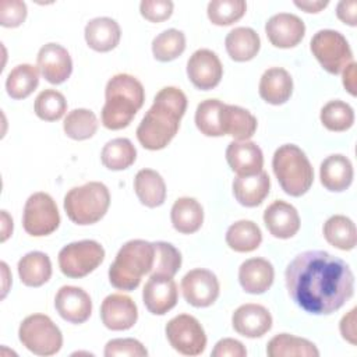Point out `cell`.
<instances>
[{
  "label": "cell",
  "mask_w": 357,
  "mask_h": 357,
  "mask_svg": "<svg viewBox=\"0 0 357 357\" xmlns=\"http://www.w3.org/2000/svg\"><path fill=\"white\" fill-rule=\"evenodd\" d=\"M291 300L315 315L332 314L354 293V275L340 258L319 250L294 257L284 272Z\"/></svg>",
  "instance_id": "obj_1"
},
{
  "label": "cell",
  "mask_w": 357,
  "mask_h": 357,
  "mask_svg": "<svg viewBox=\"0 0 357 357\" xmlns=\"http://www.w3.org/2000/svg\"><path fill=\"white\" fill-rule=\"evenodd\" d=\"M187 109V96L176 86L162 88L146 114L137 127V139L149 151L169 145L178 131L180 120Z\"/></svg>",
  "instance_id": "obj_2"
},
{
  "label": "cell",
  "mask_w": 357,
  "mask_h": 357,
  "mask_svg": "<svg viewBox=\"0 0 357 357\" xmlns=\"http://www.w3.org/2000/svg\"><path fill=\"white\" fill-rule=\"evenodd\" d=\"M144 100V86L135 77L123 73L113 75L105 89V105L100 114L102 124L109 130L127 127L142 107Z\"/></svg>",
  "instance_id": "obj_3"
},
{
  "label": "cell",
  "mask_w": 357,
  "mask_h": 357,
  "mask_svg": "<svg viewBox=\"0 0 357 357\" xmlns=\"http://www.w3.org/2000/svg\"><path fill=\"white\" fill-rule=\"evenodd\" d=\"M153 243L130 240L119 250L109 268V282L113 287L124 291L137 289L141 278L151 273L153 266Z\"/></svg>",
  "instance_id": "obj_4"
},
{
  "label": "cell",
  "mask_w": 357,
  "mask_h": 357,
  "mask_svg": "<svg viewBox=\"0 0 357 357\" xmlns=\"http://www.w3.org/2000/svg\"><path fill=\"white\" fill-rule=\"evenodd\" d=\"M272 169L282 190L291 197L304 195L312 185V166L304 151L294 144H284L275 151Z\"/></svg>",
  "instance_id": "obj_5"
},
{
  "label": "cell",
  "mask_w": 357,
  "mask_h": 357,
  "mask_svg": "<svg viewBox=\"0 0 357 357\" xmlns=\"http://www.w3.org/2000/svg\"><path fill=\"white\" fill-rule=\"evenodd\" d=\"M110 192L103 183L89 181L71 188L64 197V211L75 225H93L107 212Z\"/></svg>",
  "instance_id": "obj_6"
},
{
  "label": "cell",
  "mask_w": 357,
  "mask_h": 357,
  "mask_svg": "<svg viewBox=\"0 0 357 357\" xmlns=\"http://www.w3.org/2000/svg\"><path fill=\"white\" fill-rule=\"evenodd\" d=\"M18 339L36 356H53L63 346L61 331L45 314L28 315L18 328Z\"/></svg>",
  "instance_id": "obj_7"
},
{
  "label": "cell",
  "mask_w": 357,
  "mask_h": 357,
  "mask_svg": "<svg viewBox=\"0 0 357 357\" xmlns=\"http://www.w3.org/2000/svg\"><path fill=\"white\" fill-rule=\"evenodd\" d=\"M105 259L103 247L95 240H81L64 245L59 252V266L63 275L79 279L93 272Z\"/></svg>",
  "instance_id": "obj_8"
},
{
  "label": "cell",
  "mask_w": 357,
  "mask_h": 357,
  "mask_svg": "<svg viewBox=\"0 0 357 357\" xmlns=\"http://www.w3.org/2000/svg\"><path fill=\"white\" fill-rule=\"evenodd\" d=\"M310 49L318 63L329 74H339L353 61V52L347 39L337 31L321 29L310 43Z\"/></svg>",
  "instance_id": "obj_9"
},
{
  "label": "cell",
  "mask_w": 357,
  "mask_h": 357,
  "mask_svg": "<svg viewBox=\"0 0 357 357\" xmlns=\"http://www.w3.org/2000/svg\"><path fill=\"white\" fill-rule=\"evenodd\" d=\"M60 225V213L54 199L46 192L32 194L24 206L22 226L33 237L52 234Z\"/></svg>",
  "instance_id": "obj_10"
},
{
  "label": "cell",
  "mask_w": 357,
  "mask_h": 357,
  "mask_svg": "<svg viewBox=\"0 0 357 357\" xmlns=\"http://www.w3.org/2000/svg\"><path fill=\"white\" fill-rule=\"evenodd\" d=\"M170 346L183 356H198L206 347V335L199 321L190 314L173 317L165 328Z\"/></svg>",
  "instance_id": "obj_11"
},
{
  "label": "cell",
  "mask_w": 357,
  "mask_h": 357,
  "mask_svg": "<svg viewBox=\"0 0 357 357\" xmlns=\"http://www.w3.org/2000/svg\"><path fill=\"white\" fill-rule=\"evenodd\" d=\"M219 290L220 287L216 275L208 269H192L181 279L184 300L197 308L212 305L219 297Z\"/></svg>",
  "instance_id": "obj_12"
},
{
  "label": "cell",
  "mask_w": 357,
  "mask_h": 357,
  "mask_svg": "<svg viewBox=\"0 0 357 357\" xmlns=\"http://www.w3.org/2000/svg\"><path fill=\"white\" fill-rule=\"evenodd\" d=\"M187 75L195 88L209 91L219 85L223 75V66L215 52L198 49L187 61Z\"/></svg>",
  "instance_id": "obj_13"
},
{
  "label": "cell",
  "mask_w": 357,
  "mask_h": 357,
  "mask_svg": "<svg viewBox=\"0 0 357 357\" xmlns=\"http://www.w3.org/2000/svg\"><path fill=\"white\" fill-rule=\"evenodd\" d=\"M40 74L50 84L59 85L67 81L73 73V60L66 47L59 43L43 45L36 56Z\"/></svg>",
  "instance_id": "obj_14"
},
{
  "label": "cell",
  "mask_w": 357,
  "mask_h": 357,
  "mask_svg": "<svg viewBox=\"0 0 357 357\" xmlns=\"http://www.w3.org/2000/svg\"><path fill=\"white\" fill-rule=\"evenodd\" d=\"M100 318L110 331H127L138 319V308L131 297L114 293L109 294L100 305Z\"/></svg>",
  "instance_id": "obj_15"
},
{
  "label": "cell",
  "mask_w": 357,
  "mask_h": 357,
  "mask_svg": "<svg viewBox=\"0 0 357 357\" xmlns=\"http://www.w3.org/2000/svg\"><path fill=\"white\" fill-rule=\"evenodd\" d=\"M265 32L275 47L290 49L303 40L305 25L303 20L294 14L279 13L266 21Z\"/></svg>",
  "instance_id": "obj_16"
},
{
  "label": "cell",
  "mask_w": 357,
  "mask_h": 357,
  "mask_svg": "<svg viewBox=\"0 0 357 357\" xmlns=\"http://www.w3.org/2000/svg\"><path fill=\"white\" fill-rule=\"evenodd\" d=\"M177 284L169 276L151 275L142 290L144 304L153 315H165L177 304Z\"/></svg>",
  "instance_id": "obj_17"
},
{
  "label": "cell",
  "mask_w": 357,
  "mask_h": 357,
  "mask_svg": "<svg viewBox=\"0 0 357 357\" xmlns=\"http://www.w3.org/2000/svg\"><path fill=\"white\" fill-rule=\"evenodd\" d=\"M54 307L59 315L71 324H84L92 314L89 294L77 286H63L54 297Z\"/></svg>",
  "instance_id": "obj_18"
},
{
  "label": "cell",
  "mask_w": 357,
  "mask_h": 357,
  "mask_svg": "<svg viewBox=\"0 0 357 357\" xmlns=\"http://www.w3.org/2000/svg\"><path fill=\"white\" fill-rule=\"evenodd\" d=\"M233 329L245 337H261L272 328V315L261 304H243L231 315Z\"/></svg>",
  "instance_id": "obj_19"
},
{
  "label": "cell",
  "mask_w": 357,
  "mask_h": 357,
  "mask_svg": "<svg viewBox=\"0 0 357 357\" xmlns=\"http://www.w3.org/2000/svg\"><path fill=\"white\" fill-rule=\"evenodd\" d=\"M226 160L237 176H254L262 172L264 155L252 141H233L226 148Z\"/></svg>",
  "instance_id": "obj_20"
},
{
  "label": "cell",
  "mask_w": 357,
  "mask_h": 357,
  "mask_svg": "<svg viewBox=\"0 0 357 357\" xmlns=\"http://www.w3.org/2000/svg\"><path fill=\"white\" fill-rule=\"evenodd\" d=\"M264 223L276 238H290L300 229L297 209L286 201H273L264 212Z\"/></svg>",
  "instance_id": "obj_21"
},
{
  "label": "cell",
  "mask_w": 357,
  "mask_h": 357,
  "mask_svg": "<svg viewBox=\"0 0 357 357\" xmlns=\"http://www.w3.org/2000/svg\"><path fill=\"white\" fill-rule=\"evenodd\" d=\"M275 271L265 258H250L238 268V282L244 291L251 294L265 293L273 283Z\"/></svg>",
  "instance_id": "obj_22"
},
{
  "label": "cell",
  "mask_w": 357,
  "mask_h": 357,
  "mask_svg": "<svg viewBox=\"0 0 357 357\" xmlns=\"http://www.w3.org/2000/svg\"><path fill=\"white\" fill-rule=\"evenodd\" d=\"M84 35L91 49L105 53L113 50L119 45L121 38V29L113 18L96 17L85 25Z\"/></svg>",
  "instance_id": "obj_23"
},
{
  "label": "cell",
  "mask_w": 357,
  "mask_h": 357,
  "mask_svg": "<svg viewBox=\"0 0 357 357\" xmlns=\"http://www.w3.org/2000/svg\"><path fill=\"white\" fill-rule=\"evenodd\" d=\"M258 91L266 103L283 105L293 93L291 75L284 68L271 67L262 74Z\"/></svg>",
  "instance_id": "obj_24"
},
{
  "label": "cell",
  "mask_w": 357,
  "mask_h": 357,
  "mask_svg": "<svg viewBox=\"0 0 357 357\" xmlns=\"http://www.w3.org/2000/svg\"><path fill=\"white\" fill-rule=\"evenodd\" d=\"M353 165L344 155H331L322 160L319 167L321 184L329 191H344L353 181Z\"/></svg>",
  "instance_id": "obj_25"
},
{
  "label": "cell",
  "mask_w": 357,
  "mask_h": 357,
  "mask_svg": "<svg viewBox=\"0 0 357 357\" xmlns=\"http://www.w3.org/2000/svg\"><path fill=\"white\" fill-rule=\"evenodd\" d=\"M271 180L266 172H259L254 176H237L233 180L234 198L247 208H254L262 204L268 197Z\"/></svg>",
  "instance_id": "obj_26"
},
{
  "label": "cell",
  "mask_w": 357,
  "mask_h": 357,
  "mask_svg": "<svg viewBox=\"0 0 357 357\" xmlns=\"http://www.w3.org/2000/svg\"><path fill=\"white\" fill-rule=\"evenodd\" d=\"M220 126L223 135H230L236 141H247L257 131V119L247 109L223 105Z\"/></svg>",
  "instance_id": "obj_27"
},
{
  "label": "cell",
  "mask_w": 357,
  "mask_h": 357,
  "mask_svg": "<svg viewBox=\"0 0 357 357\" xmlns=\"http://www.w3.org/2000/svg\"><path fill=\"white\" fill-rule=\"evenodd\" d=\"M225 46L230 59L241 63L257 56L261 47V39L252 28L237 26L226 35Z\"/></svg>",
  "instance_id": "obj_28"
},
{
  "label": "cell",
  "mask_w": 357,
  "mask_h": 357,
  "mask_svg": "<svg viewBox=\"0 0 357 357\" xmlns=\"http://www.w3.org/2000/svg\"><path fill=\"white\" fill-rule=\"evenodd\" d=\"M170 219L173 227L183 234H191L201 229L204 222V209L195 198L181 197L174 201Z\"/></svg>",
  "instance_id": "obj_29"
},
{
  "label": "cell",
  "mask_w": 357,
  "mask_h": 357,
  "mask_svg": "<svg viewBox=\"0 0 357 357\" xmlns=\"http://www.w3.org/2000/svg\"><path fill=\"white\" fill-rule=\"evenodd\" d=\"M134 190L142 205L160 206L166 199V184L162 176L152 169H141L134 178Z\"/></svg>",
  "instance_id": "obj_30"
},
{
  "label": "cell",
  "mask_w": 357,
  "mask_h": 357,
  "mask_svg": "<svg viewBox=\"0 0 357 357\" xmlns=\"http://www.w3.org/2000/svg\"><path fill=\"white\" fill-rule=\"evenodd\" d=\"M18 275L21 282L29 287L45 284L52 276L50 258L40 251H31L18 261Z\"/></svg>",
  "instance_id": "obj_31"
},
{
  "label": "cell",
  "mask_w": 357,
  "mask_h": 357,
  "mask_svg": "<svg viewBox=\"0 0 357 357\" xmlns=\"http://www.w3.org/2000/svg\"><path fill=\"white\" fill-rule=\"evenodd\" d=\"M266 354L269 357H318L319 350L308 339L298 337L290 333H279L273 336L266 344Z\"/></svg>",
  "instance_id": "obj_32"
},
{
  "label": "cell",
  "mask_w": 357,
  "mask_h": 357,
  "mask_svg": "<svg viewBox=\"0 0 357 357\" xmlns=\"http://www.w3.org/2000/svg\"><path fill=\"white\" fill-rule=\"evenodd\" d=\"M324 237L339 250H353L357 243L356 225L344 215H333L324 223Z\"/></svg>",
  "instance_id": "obj_33"
},
{
  "label": "cell",
  "mask_w": 357,
  "mask_h": 357,
  "mask_svg": "<svg viewBox=\"0 0 357 357\" xmlns=\"http://www.w3.org/2000/svg\"><path fill=\"white\" fill-rule=\"evenodd\" d=\"M262 233L252 220H237L226 231V244L236 252H251L259 247Z\"/></svg>",
  "instance_id": "obj_34"
},
{
  "label": "cell",
  "mask_w": 357,
  "mask_h": 357,
  "mask_svg": "<svg viewBox=\"0 0 357 357\" xmlns=\"http://www.w3.org/2000/svg\"><path fill=\"white\" fill-rule=\"evenodd\" d=\"M39 84V68L32 64H18L7 75L6 91L13 99L28 98Z\"/></svg>",
  "instance_id": "obj_35"
},
{
  "label": "cell",
  "mask_w": 357,
  "mask_h": 357,
  "mask_svg": "<svg viewBox=\"0 0 357 357\" xmlns=\"http://www.w3.org/2000/svg\"><path fill=\"white\" fill-rule=\"evenodd\" d=\"M137 159V149L128 138H114L103 146L100 160L109 170L128 169Z\"/></svg>",
  "instance_id": "obj_36"
},
{
  "label": "cell",
  "mask_w": 357,
  "mask_h": 357,
  "mask_svg": "<svg viewBox=\"0 0 357 357\" xmlns=\"http://www.w3.org/2000/svg\"><path fill=\"white\" fill-rule=\"evenodd\" d=\"M98 117L89 109L71 110L63 123V130L71 139L84 141L95 135L98 131Z\"/></svg>",
  "instance_id": "obj_37"
},
{
  "label": "cell",
  "mask_w": 357,
  "mask_h": 357,
  "mask_svg": "<svg viewBox=\"0 0 357 357\" xmlns=\"http://www.w3.org/2000/svg\"><path fill=\"white\" fill-rule=\"evenodd\" d=\"M185 49V36L181 31L170 28L160 32L152 40L153 57L159 61H172L181 56Z\"/></svg>",
  "instance_id": "obj_38"
},
{
  "label": "cell",
  "mask_w": 357,
  "mask_h": 357,
  "mask_svg": "<svg viewBox=\"0 0 357 357\" xmlns=\"http://www.w3.org/2000/svg\"><path fill=\"white\" fill-rule=\"evenodd\" d=\"M321 123L329 131L340 132L349 130L354 123L353 107L343 100H331L322 109L319 114Z\"/></svg>",
  "instance_id": "obj_39"
},
{
  "label": "cell",
  "mask_w": 357,
  "mask_h": 357,
  "mask_svg": "<svg viewBox=\"0 0 357 357\" xmlns=\"http://www.w3.org/2000/svg\"><path fill=\"white\" fill-rule=\"evenodd\" d=\"M223 105L218 99H206L202 100L195 110V126L201 131V134L206 137H220L222 126H220V114Z\"/></svg>",
  "instance_id": "obj_40"
},
{
  "label": "cell",
  "mask_w": 357,
  "mask_h": 357,
  "mask_svg": "<svg viewBox=\"0 0 357 357\" xmlns=\"http://www.w3.org/2000/svg\"><path fill=\"white\" fill-rule=\"evenodd\" d=\"M155 257L151 275H160L173 278L181 266V254L170 243L155 241L153 243Z\"/></svg>",
  "instance_id": "obj_41"
},
{
  "label": "cell",
  "mask_w": 357,
  "mask_h": 357,
  "mask_svg": "<svg viewBox=\"0 0 357 357\" xmlns=\"http://www.w3.org/2000/svg\"><path fill=\"white\" fill-rule=\"evenodd\" d=\"M247 10L244 0H212L208 4L206 14L215 25H231L238 21Z\"/></svg>",
  "instance_id": "obj_42"
},
{
  "label": "cell",
  "mask_w": 357,
  "mask_h": 357,
  "mask_svg": "<svg viewBox=\"0 0 357 357\" xmlns=\"http://www.w3.org/2000/svg\"><path fill=\"white\" fill-rule=\"evenodd\" d=\"M33 109L39 119L45 121H56L64 116L67 100L61 92L56 89H45L36 96Z\"/></svg>",
  "instance_id": "obj_43"
},
{
  "label": "cell",
  "mask_w": 357,
  "mask_h": 357,
  "mask_svg": "<svg viewBox=\"0 0 357 357\" xmlns=\"http://www.w3.org/2000/svg\"><path fill=\"white\" fill-rule=\"evenodd\" d=\"M103 354L106 357H117V356H128V357H146L148 350L144 344L132 337L126 339H112L106 343Z\"/></svg>",
  "instance_id": "obj_44"
},
{
  "label": "cell",
  "mask_w": 357,
  "mask_h": 357,
  "mask_svg": "<svg viewBox=\"0 0 357 357\" xmlns=\"http://www.w3.org/2000/svg\"><path fill=\"white\" fill-rule=\"evenodd\" d=\"M26 18V4L21 0L0 1V24L6 28H17Z\"/></svg>",
  "instance_id": "obj_45"
},
{
  "label": "cell",
  "mask_w": 357,
  "mask_h": 357,
  "mask_svg": "<svg viewBox=\"0 0 357 357\" xmlns=\"http://www.w3.org/2000/svg\"><path fill=\"white\" fill-rule=\"evenodd\" d=\"M141 15L151 22H162L173 13V1L170 0H142L139 4Z\"/></svg>",
  "instance_id": "obj_46"
},
{
  "label": "cell",
  "mask_w": 357,
  "mask_h": 357,
  "mask_svg": "<svg viewBox=\"0 0 357 357\" xmlns=\"http://www.w3.org/2000/svg\"><path fill=\"white\" fill-rule=\"evenodd\" d=\"M211 354L212 357H245L247 350L241 342L231 337H225L215 344Z\"/></svg>",
  "instance_id": "obj_47"
},
{
  "label": "cell",
  "mask_w": 357,
  "mask_h": 357,
  "mask_svg": "<svg viewBox=\"0 0 357 357\" xmlns=\"http://www.w3.org/2000/svg\"><path fill=\"white\" fill-rule=\"evenodd\" d=\"M357 1L356 0H342L337 3L336 7V15L337 18L350 25L356 26L357 25Z\"/></svg>",
  "instance_id": "obj_48"
},
{
  "label": "cell",
  "mask_w": 357,
  "mask_h": 357,
  "mask_svg": "<svg viewBox=\"0 0 357 357\" xmlns=\"http://www.w3.org/2000/svg\"><path fill=\"white\" fill-rule=\"evenodd\" d=\"M356 308H351L347 314H344L340 319L339 324V329H340V335L344 340H347L350 344H356L357 339H356Z\"/></svg>",
  "instance_id": "obj_49"
},
{
  "label": "cell",
  "mask_w": 357,
  "mask_h": 357,
  "mask_svg": "<svg viewBox=\"0 0 357 357\" xmlns=\"http://www.w3.org/2000/svg\"><path fill=\"white\" fill-rule=\"evenodd\" d=\"M356 61H351L343 68V86L353 96H356Z\"/></svg>",
  "instance_id": "obj_50"
},
{
  "label": "cell",
  "mask_w": 357,
  "mask_h": 357,
  "mask_svg": "<svg viewBox=\"0 0 357 357\" xmlns=\"http://www.w3.org/2000/svg\"><path fill=\"white\" fill-rule=\"evenodd\" d=\"M329 4L328 0H294V6L305 13H319Z\"/></svg>",
  "instance_id": "obj_51"
},
{
  "label": "cell",
  "mask_w": 357,
  "mask_h": 357,
  "mask_svg": "<svg viewBox=\"0 0 357 357\" xmlns=\"http://www.w3.org/2000/svg\"><path fill=\"white\" fill-rule=\"evenodd\" d=\"M13 233V219L8 216L7 211H1V241H6Z\"/></svg>",
  "instance_id": "obj_52"
},
{
  "label": "cell",
  "mask_w": 357,
  "mask_h": 357,
  "mask_svg": "<svg viewBox=\"0 0 357 357\" xmlns=\"http://www.w3.org/2000/svg\"><path fill=\"white\" fill-rule=\"evenodd\" d=\"M0 266H1V269H3V278H4V284H3V294H1V297L4 298L6 297V282L8 280V278H7V275H8V268H7V264L6 262H1L0 264Z\"/></svg>",
  "instance_id": "obj_53"
}]
</instances>
